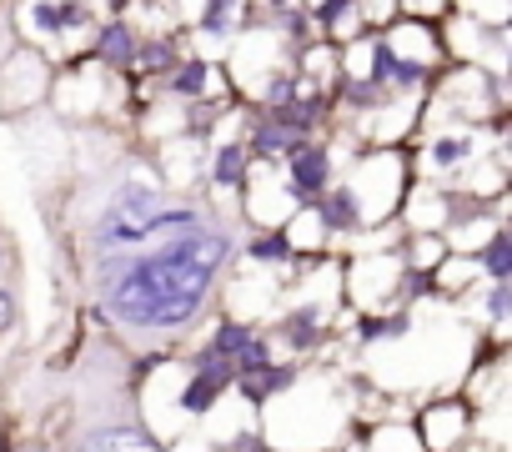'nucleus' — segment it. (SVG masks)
<instances>
[{
  "label": "nucleus",
  "instance_id": "1",
  "mask_svg": "<svg viewBox=\"0 0 512 452\" xmlns=\"http://www.w3.org/2000/svg\"><path fill=\"white\" fill-rule=\"evenodd\" d=\"M206 277L171 262L166 252H116L91 257V292L101 302V317L136 332V337H176L211 307Z\"/></svg>",
  "mask_w": 512,
  "mask_h": 452
},
{
  "label": "nucleus",
  "instance_id": "2",
  "mask_svg": "<svg viewBox=\"0 0 512 452\" xmlns=\"http://www.w3.org/2000/svg\"><path fill=\"white\" fill-rule=\"evenodd\" d=\"M166 206V191L151 186V181H136V176H121L111 186V196L91 211L86 221V242H91V257H116V252H146L151 242V226H156V211Z\"/></svg>",
  "mask_w": 512,
  "mask_h": 452
},
{
  "label": "nucleus",
  "instance_id": "3",
  "mask_svg": "<svg viewBox=\"0 0 512 452\" xmlns=\"http://www.w3.org/2000/svg\"><path fill=\"white\" fill-rule=\"evenodd\" d=\"M287 186L297 201H317L327 186H332V151L322 141H302L292 151V166H287Z\"/></svg>",
  "mask_w": 512,
  "mask_h": 452
},
{
  "label": "nucleus",
  "instance_id": "4",
  "mask_svg": "<svg viewBox=\"0 0 512 452\" xmlns=\"http://www.w3.org/2000/svg\"><path fill=\"white\" fill-rule=\"evenodd\" d=\"M71 452H161V442L136 422H106V427L81 432Z\"/></svg>",
  "mask_w": 512,
  "mask_h": 452
},
{
  "label": "nucleus",
  "instance_id": "5",
  "mask_svg": "<svg viewBox=\"0 0 512 452\" xmlns=\"http://www.w3.org/2000/svg\"><path fill=\"white\" fill-rule=\"evenodd\" d=\"M317 216H322V226H327L332 237H347V232H357V226H362V196L352 186H327L317 196Z\"/></svg>",
  "mask_w": 512,
  "mask_h": 452
},
{
  "label": "nucleus",
  "instance_id": "6",
  "mask_svg": "<svg viewBox=\"0 0 512 452\" xmlns=\"http://www.w3.org/2000/svg\"><path fill=\"white\" fill-rule=\"evenodd\" d=\"M267 337H277V342L292 347V352H312V347L322 342V312H317V307H297V312L282 317L277 332H267Z\"/></svg>",
  "mask_w": 512,
  "mask_h": 452
},
{
  "label": "nucleus",
  "instance_id": "7",
  "mask_svg": "<svg viewBox=\"0 0 512 452\" xmlns=\"http://www.w3.org/2000/svg\"><path fill=\"white\" fill-rule=\"evenodd\" d=\"M302 141H307V136H292L287 126L262 121V126L251 131V141H246V161H277V156H292Z\"/></svg>",
  "mask_w": 512,
  "mask_h": 452
},
{
  "label": "nucleus",
  "instance_id": "8",
  "mask_svg": "<svg viewBox=\"0 0 512 452\" xmlns=\"http://www.w3.org/2000/svg\"><path fill=\"white\" fill-rule=\"evenodd\" d=\"M31 21L41 31H76V26H91V11L81 6V0H36Z\"/></svg>",
  "mask_w": 512,
  "mask_h": 452
},
{
  "label": "nucleus",
  "instance_id": "9",
  "mask_svg": "<svg viewBox=\"0 0 512 452\" xmlns=\"http://www.w3.org/2000/svg\"><path fill=\"white\" fill-rule=\"evenodd\" d=\"M246 262L251 267H287L292 262V237L287 232H256L246 242Z\"/></svg>",
  "mask_w": 512,
  "mask_h": 452
},
{
  "label": "nucleus",
  "instance_id": "10",
  "mask_svg": "<svg viewBox=\"0 0 512 452\" xmlns=\"http://www.w3.org/2000/svg\"><path fill=\"white\" fill-rule=\"evenodd\" d=\"M96 56H101L106 66H131V56H136V31H131L126 21H111V26L101 31V41H96Z\"/></svg>",
  "mask_w": 512,
  "mask_h": 452
},
{
  "label": "nucleus",
  "instance_id": "11",
  "mask_svg": "<svg viewBox=\"0 0 512 452\" xmlns=\"http://www.w3.org/2000/svg\"><path fill=\"white\" fill-rule=\"evenodd\" d=\"M206 76H211L206 61H176V66H171V96L201 101V96H206Z\"/></svg>",
  "mask_w": 512,
  "mask_h": 452
},
{
  "label": "nucleus",
  "instance_id": "12",
  "mask_svg": "<svg viewBox=\"0 0 512 452\" xmlns=\"http://www.w3.org/2000/svg\"><path fill=\"white\" fill-rule=\"evenodd\" d=\"M211 181H216V186H241V181H246V146H241V141H231V146L216 151Z\"/></svg>",
  "mask_w": 512,
  "mask_h": 452
},
{
  "label": "nucleus",
  "instance_id": "13",
  "mask_svg": "<svg viewBox=\"0 0 512 452\" xmlns=\"http://www.w3.org/2000/svg\"><path fill=\"white\" fill-rule=\"evenodd\" d=\"M477 267H482L492 282H507V277H512V237H507V232H497V237L482 247Z\"/></svg>",
  "mask_w": 512,
  "mask_h": 452
},
{
  "label": "nucleus",
  "instance_id": "14",
  "mask_svg": "<svg viewBox=\"0 0 512 452\" xmlns=\"http://www.w3.org/2000/svg\"><path fill=\"white\" fill-rule=\"evenodd\" d=\"M357 327H362V332H357L362 342H397V337L412 327V317H407V312H397V317H362Z\"/></svg>",
  "mask_w": 512,
  "mask_h": 452
},
{
  "label": "nucleus",
  "instance_id": "15",
  "mask_svg": "<svg viewBox=\"0 0 512 452\" xmlns=\"http://www.w3.org/2000/svg\"><path fill=\"white\" fill-rule=\"evenodd\" d=\"M236 6L241 0H206V16H201V31L206 36H231V26H236Z\"/></svg>",
  "mask_w": 512,
  "mask_h": 452
},
{
  "label": "nucleus",
  "instance_id": "16",
  "mask_svg": "<svg viewBox=\"0 0 512 452\" xmlns=\"http://www.w3.org/2000/svg\"><path fill=\"white\" fill-rule=\"evenodd\" d=\"M131 66H141V71H171V66H176V51H171L166 41H136Z\"/></svg>",
  "mask_w": 512,
  "mask_h": 452
},
{
  "label": "nucleus",
  "instance_id": "17",
  "mask_svg": "<svg viewBox=\"0 0 512 452\" xmlns=\"http://www.w3.org/2000/svg\"><path fill=\"white\" fill-rule=\"evenodd\" d=\"M397 66H402V56H397L387 41H377V46H372V86H382V91H387V86H392V76H397Z\"/></svg>",
  "mask_w": 512,
  "mask_h": 452
},
{
  "label": "nucleus",
  "instance_id": "18",
  "mask_svg": "<svg viewBox=\"0 0 512 452\" xmlns=\"http://www.w3.org/2000/svg\"><path fill=\"white\" fill-rule=\"evenodd\" d=\"M482 307H487V317L502 327V322L512 317V287H507V282H492V287H487V297H482Z\"/></svg>",
  "mask_w": 512,
  "mask_h": 452
},
{
  "label": "nucleus",
  "instance_id": "19",
  "mask_svg": "<svg viewBox=\"0 0 512 452\" xmlns=\"http://www.w3.org/2000/svg\"><path fill=\"white\" fill-rule=\"evenodd\" d=\"M467 151H472V136H462V141H437V146H432V161H437V166H457Z\"/></svg>",
  "mask_w": 512,
  "mask_h": 452
},
{
  "label": "nucleus",
  "instance_id": "20",
  "mask_svg": "<svg viewBox=\"0 0 512 452\" xmlns=\"http://www.w3.org/2000/svg\"><path fill=\"white\" fill-rule=\"evenodd\" d=\"M216 452H267V447H262V437H251V432H236V437H231V442H221Z\"/></svg>",
  "mask_w": 512,
  "mask_h": 452
},
{
  "label": "nucleus",
  "instance_id": "21",
  "mask_svg": "<svg viewBox=\"0 0 512 452\" xmlns=\"http://www.w3.org/2000/svg\"><path fill=\"white\" fill-rule=\"evenodd\" d=\"M352 6V0H322V6H317V21L322 26H342V11Z\"/></svg>",
  "mask_w": 512,
  "mask_h": 452
},
{
  "label": "nucleus",
  "instance_id": "22",
  "mask_svg": "<svg viewBox=\"0 0 512 452\" xmlns=\"http://www.w3.org/2000/svg\"><path fill=\"white\" fill-rule=\"evenodd\" d=\"M11 327H16V297L0 287V332H11Z\"/></svg>",
  "mask_w": 512,
  "mask_h": 452
},
{
  "label": "nucleus",
  "instance_id": "23",
  "mask_svg": "<svg viewBox=\"0 0 512 452\" xmlns=\"http://www.w3.org/2000/svg\"><path fill=\"white\" fill-rule=\"evenodd\" d=\"M0 267H6V247H0Z\"/></svg>",
  "mask_w": 512,
  "mask_h": 452
},
{
  "label": "nucleus",
  "instance_id": "24",
  "mask_svg": "<svg viewBox=\"0 0 512 452\" xmlns=\"http://www.w3.org/2000/svg\"><path fill=\"white\" fill-rule=\"evenodd\" d=\"M277 6H282V0H277Z\"/></svg>",
  "mask_w": 512,
  "mask_h": 452
}]
</instances>
